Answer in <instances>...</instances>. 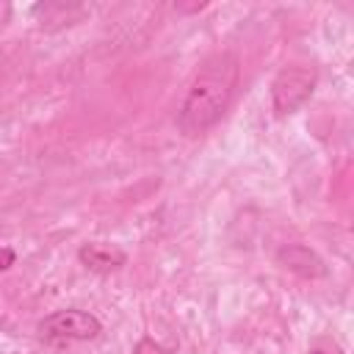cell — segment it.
<instances>
[{"mask_svg": "<svg viewBox=\"0 0 354 354\" xmlns=\"http://www.w3.org/2000/svg\"><path fill=\"white\" fill-rule=\"evenodd\" d=\"M77 257H80V263H83L86 268H91V271H97V274H111V271H116V268H122V266L127 263V254H124L119 246H113V243H100V241L83 243V246L77 249Z\"/></svg>", "mask_w": 354, "mask_h": 354, "instance_id": "obj_5", "label": "cell"}, {"mask_svg": "<svg viewBox=\"0 0 354 354\" xmlns=\"http://www.w3.org/2000/svg\"><path fill=\"white\" fill-rule=\"evenodd\" d=\"M238 58L230 50L213 53L210 58L202 61V66L196 69L188 94L180 105L177 113V127L183 136L194 138L202 136L205 130H210L221 113L227 111L235 86H238Z\"/></svg>", "mask_w": 354, "mask_h": 354, "instance_id": "obj_1", "label": "cell"}, {"mask_svg": "<svg viewBox=\"0 0 354 354\" xmlns=\"http://www.w3.org/2000/svg\"><path fill=\"white\" fill-rule=\"evenodd\" d=\"M133 354H171V351L163 348V346H160L158 340H152V337H141V340L136 343Z\"/></svg>", "mask_w": 354, "mask_h": 354, "instance_id": "obj_6", "label": "cell"}, {"mask_svg": "<svg viewBox=\"0 0 354 354\" xmlns=\"http://www.w3.org/2000/svg\"><path fill=\"white\" fill-rule=\"evenodd\" d=\"M315 69L313 66H285L277 72L271 83V102L279 116H288L299 111L315 91Z\"/></svg>", "mask_w": 354, "mask_h": 354, "instance_id": "obj_2", "label": "cell"}, {"mask_svg": "<svg viewBox=\"0 0 354 354\" xmlns=\"http://www.w3.org/2000/svg\"><path fill=\"white\" fill-rule=\"evenodd\" d=\"M14 249L11 246H0V271H6V268H11L14 266Z\"/></svg>", "mask_w": 354, "mask_h": 354, "instance_id": "obj_7", "label": "cell"}, {"mask_svg": "<svg viewBox=\"0 0 354 354\" xmlns=\"http://www.w3.org/2000/svg\"><path fill=\"white\" fill-rule=\"evenodd\" d=\"M102 332L97 315L86 310H58L39 321V335L44 340H94Z\"/></svg>", "mask_w": 354, "mask_h": 354, "instance_id": "obj_3", "label": "cell"}, {"mask_svg": "<svg viewBox=\"0 0 354 354\" xmlns=\"http://www.w3.org/2000/svg\"><path fill=\"white\" fill-rule=\"evenodd\" d=\"M307 354H343V351H340L337 346H332V348H329V346H315V348H310Z\"/></svg>", "mask_w": 354, "mask_h": 354, "instance_id": "obj_8", "label": "cell"}, {"mask_svg": "<svg viewBox=\"0 0 354 354\" xmlns=\"http://www.w3.org/2000/svg\"><path fill=\"white\" fill-rule=\"evenodd\" d=\"M277 260L279 266H285L288 271L304 277V279H318L326 274V266L324 260L310 249V246H301V243H288L277 252Z\"/></svg>", "mask_w": 354, "mask_h": 354, "instance_id": "obj_4", "label": "cell"}]
</instances>
